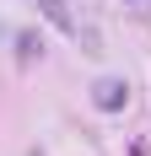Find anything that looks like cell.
I'll list each match as a JSON object with an SVG mask.
<instances>
[{
    "instance_id": "obj_1",
    "label": "cell",
    "mask_w": 151,
    "mask_h": 156,
    "mask_svg": "<svg viewBox=\"0 0 151 156\" xmlns=\"http://www.w3.org/2000/svg\"><path fill=\"white\" fill-rule=\"evenodd\" d=\"M92 102H97L103 113H113V108L130 102V86H124V81H97V86H92Z\"/></svg>"
},
{
    "instance_id": "obj_2",
    "label": "cell",
    "mask_w": 151,
    "mask_h": 156,
    "mask_svg": "<svg viewBox=\"0 0 151 156\" xmlns=\"http://www.w3.org/2000/svg\"><path fill=\"white\" fill-rule=\"evenodd\" d=\"M38 11H43V16H49L60 32H76V16L65 11V0H38Z\"/></svg>"
},
{
    "instance_id": "obj_3",
    "label": "cell",
    "mask_w": 151,
    "mask_h": 156,
    "mask_svg": "<svg viewBox=\"0 0 151 156\" xmlns=\"http://www.w3.org/2000/svg\"><path fill=\"white\" fill-rule=\"evenodd\" d=\"M130 5H140V0H130Z\"/></svg>"
}]
</instances>
